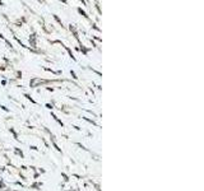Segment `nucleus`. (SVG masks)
Listing matches in <instances>:
<instances>
[]
</instances>
